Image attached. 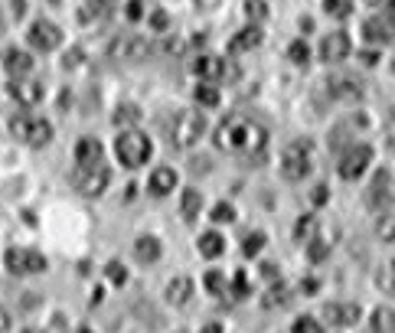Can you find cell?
Instances as JSON below:
<instances>
[{
  "label": "cell",
  "mask_w": 395,
  "mask_h": 333,
  "mask_svg": "<svg viewBox=\"0 0 395 333\" xmlns=\"http://www.w3.org/2000/svg\"><path fill=\"white\" fill-rule=\"evenodd\" d=\"M216 148L219 150H232V154H245L248 161H255L265 154L268 148V131L255 121H245V118H225L219 128H216Z\"/></svg>",
  "instance_id": "obj_1"
},
{
  "label": "cell",
  "mask_w": 395,
  "mask_h": 333,
  "mask_svg": "<svg viewBox=\"0 0 395 333\" xmlns=\"http://www.w3.org/2000/svg\"><path fill=\"white\" fill-rule=\"evenodd\" d=\"M114 154H118V161L124 163V167H144V163L150 161V137L141 134V131H134V128H128V131H121V137L114 141Z\"/></svg>",
  "instance_id": "obj_2"
},
{
  "label": "cell",
  "mask_w": 395,
  "mask_h": 333,
  "mask_svg": "<svg viewBox=\"0 0 395 333\" xmlns=\"http://www.w3.org/2000/svg\"><path fill=\"white\" fill-rule=\"evenodd\" d=\"M203 134H206V118H203L199 111L183 108V111L173 114V124H170L173 148H193Z\"/></svg>",
  "instance_id": "obj_3"
},
{
  "label": "cell",
  "mask_w": 395,
  "mask_h": 333,
  "mask_svg": "<svg viewBox=\"0 0 395 333\" xmlns=\"http://www.w3.org/2000/svg\"><path fill=\"white\" fill-rule=\"evenodd\" d=\"M310 163H314V148H310V141H291L281 154V176L284 180H304L310 173Z\"/></svg>",
  "instance_id": "obj_4"
},
{
  "label": "cell",
  "mask_w": 395,
  "mask_h": 333,
  "mask_svg": "<svg viewBox=\"0 0 395 333\" xmlns=\"http://www.w3.org/2000/svg\"><path fill=\"white\" fill-rule=\"evenodd\" d=\"M10 131L17 141H23L30 148H43L52 141V124L46 118H37V114H17L10 121Z\"/></svg>",
  "instance_id": "obj_5"
},
{
  "label": "cell",
  "mask_w": 395,
  "mask_h": 333,
  "mask_svg": "<svg viewBox=\"0 0 395 333\" xmlns=\"http://www.w3.org/2000/svg\"><path fill=\"white\" fill-rule=\"evenodd\" d=\"M3 261H7L10 274H39V272H46V259H43L39 252H33V248H7Z\"/></svg>",
  "instance_id": "obj_6"
},
{
  "label": "cell",
  "mask_w": 395,
  "mask_h": 333,
  "mask_svg": "<svg viewBox=\"0 0 395 333\" xmlns=\"http://www.w3.org/2000/svg\"><path fill=\"white\" fill-rule=\"evenodd\" d=\"M369 161H372V148H369V144H353V148L340 157V167H336V170H340L343 180H359V173L369 167Z\"/></svg>",
  "instance_id": "obj_7"
},
{
  "label": "cell",
  "mask_w": 395,
  "mask_h": 333,
  "mask_svg": "<svg viewBox=\"0 0 395 333\" xmlns=\"http://www.w3.org/2000/svg\"><path fill=\"white\" fill-rule=\"evenodd\" d=\"M363 37L376 43V46H389L395 43V13H376L363 23Z\"/></svg>",
  "instance_id": "obj_8"
},
{
  "label": "cell",
  "mask_w": 395,
  "mask_h": 333,
  "mask_svg": "<svg viewBox=\"0 0 395 333\" xmlns=\"http://www.w3.org/2000/svg\"><path fill=\"white\" fill-rule=\"evenodd\" d=\"M366 206H369L372 212H385L392 206V176L385 170H379L372 176L369 190H366Z\"/></svg>",
  "instance_id": "obj_9"
},
{
  "label": "cell",
  "mask_w": 395,
  "mask_h": 333,
  "mask_svg": "<svg viewBox=\"0 0 395 333\" xmlns=\"http://www.w3.org/2000/svg\"><path fill=\"white\" fill-rule=\"evenodd\" d=\"M108 183H112V170H108V167L79 170V176H75V186H79V193H82V196H101Z\"/></svg>",
  "instance_id": "obj_10"
},
{
  "label": "cell",
  "mask_w": 395,
  "mask_h": 333,
  "mask_svg": "<svg viewBox=\"0 0 395 333\" xmlns=\"http://www.w3.org/2000/svg\"><path fill=\"white\" fill-rule=\"evenodd\" d=\"M112 56L114 59H131V62H141L150 56V39L144 37H121L112 43Z\"/></svg>",
  "instance_id": "obj_11"
},
{
  "label": "cell",
  "mask_w": 395,
  "mask_h": 333,
  "mask_svg": "<svg viewBox=\"0 0 395 333\" xmlns=\"http://www.w3.org/2000/svg\"><path fill=\"white\" fill-rule=\"evenodd\" d=\"M359 317H363V307L353 304V301H346V304H327L323 307V321L330 323V327H353V323H359Z\"/></svg>",
  "instance_id": "obj_12"
},
{
  "label": "cell",
  "mask_w": 395,
  "mask_h": 333,
  "mask_svg": "<svg viewBox=\"0 0 395 333\" xmlns=\"http://www.w3.org/2000/svg\"><path fill=\"white\" fill-rule=\"evenodd\" d=\"M30 43H33L37 50H43V52L56 50V46H59V43H62L59 26H56V23H50V20H37V23L30 26Z\"/></svg>",
  "instance_id": "obj_13"
},
{
  "label": "cell",
  "mask_w": 395,
  "mask_h": 333,
  "mask_svg": "<svg viewBox=\"0 0 395 333\" xmlns=\"http://www.w3.org/2000/svg\"><path fill=\"white\" fill-rule=\"evenodd\" d=\"M101 157H105V148H101L99 137H82V141L75 144V163H79V170L101 167Z\"/></svg>",
  "instance_id": "obj_14"
},
{
  "label": "cell",
  "mask_w": 395,
  "mask_h": 333,
  "mask_svg": "<svg viewBox=\"0 0 395 333\" xmlns=\"http://www.w3.org/2000/svg\"><path fill=\"white\" fill-rule=\"evenodd\" d=\"M327 88H330V95L340 101H356L359 95H363V82L353 79V75H334V79L327 82Z\"/></svg>",
  "instance_id": "obj_15"
},
{
  "label": "cell",
  "mask_w": 395,
  "mask_h": 333,
  "mask_svg": "<svg viewBox=\"0 0 395 333\" xmlns=\"http://www.w3.org/2000/svg\"><path fill=\"white\" fill-rule=\"evenodd\" d=\"M10 95L20 105H37V101H43V82H37V79H13Z\"/></svg>",
  "instance_id": "obj_16"
},
{
  "label": "cell",
  "mask_w": 395,
  "mask_h": 333,
  "mask_svg": "<svg viewBox=\"0 0 395 333\" xmlns=\"http://www.w3.org/2000/svg\"><path fill=\"white\" fill-rule=\"evenodd\" d=\"M350 56V37L346 33H330V37H323L321 43V59L327 62H343Z\"/></svg>",
  "instance_id": "obj_17"
},
{
  "label": "cell",
  "mask_w": 395,
  "mask_h": 333,
  "mask_svg": "<svg viewBox=\"0 0 395 333\" xmlns=\"http://www.w3.org/2000/svg\"><path fill=\"white\" fill-rule=\"evenodd\" d=\"M193 72L199 75V79H203V82H216V79H223L225 75V62L219 59V56H210V52H206V56H196V59H193Z\"/></svg>",
  "instance_id": "obj_18"
},
{
  "label": "cell",
  "mask_w": 395,
  "mask_h": 333,
  "mask_svg": "<svg viewBox=\"0 0 395 333\" xmlns=\"http://www.w3.org/2000/svg\"><path fill=\"white\" fill-rule=\"evenodd\" d=\"M3 69L10 79H26V75L33 72V59H30V52L23 50H10L3 56Z\"/></svg>",
  "instance_id": "obj_19"
},
{
  "label": "cell",
  "mask_w": 395,
  "mask_h": 333,
  "mask_svg": "<svg viewBox=\"0 0 395 333\" xmlns=\"http://www.w3.org/2000/svg\"><path fill=\"white\" fill-rule=\"evenodd\" d=\"M148 186H150V193H154V196H167V193L176 190V173H173L170 167H157V170L150 173Z\"/></svg>",
  "instance_id": "obj_20"
},
{
  "label": "cell",
  "mask_w": 395,
  "mask_h": 333,
  "mask_svg": "<svg viewBox=\"0 0 395 333\" xmlns=\"http://www.w3.org/2000/svg\"><path fill=\"white\" fill-rule=\"evenodd\" d=\"M259 43H261V30L259 26H245V30H239L229 39V52H248V50H255Z\"/></svg>",
  "instance_id": "obj_21"
},
{
  "label": "cell",
  "mask_w": 395,
  "mask_h": 333,
  "mask_svg": "<svg viewBox=\"0 0 395 333\" xmlns=\"http://www.w3.org/2000/svg\"><path fill=\"white\" fill-rule=\"evenodd\" d=\"M190 294H193V281L186 274H180V278H173L167 284V301H170L173 307H183L186 301H190Z\"/></svg>",
  "instance_id": "obj_22"
},
{
  "label": "cell",
  "mask_w": 395,
  "mask_h": 333,
  "mask_svg": "<svg viewBox=\"0 0 395 333\" xmlns=\"http://www.w3.org/2000/svg\"><path fill=\"white\" fill-rule=\"evenodd\" d=\"M134 255H137V261L150 265V261L161 259V242H157L154 235H141V239L134 242Z\"/></svg>",
  "instance_id": "obj_23"
},
{
  "label": "cell",
  "mask_w": 395,
  "mask_h": 333,
  "mask_svg": "<svg viewBox=\"0 0 395 333\" xmlns=\"http://www.w3.org/2000/svg\"><path fill=\"white\" fill-rule=\"evenodd\" d=\"M225 252V239L219 232H203L199 235V255L203 259H219Z\"/></svg>",
  "instance_id": "obj_24"
},
{
  "label": "cell",
  "mask_w": 395,
  "mask_h": 333,
  "mask_svg": "<svg viewBox=\"0 0 395 333\" xmlns=\"http://www.w3.org/2000/svg\"><path fill=\"white\" fill-rule=\"evenodd\" d=\"M203 210V193L199 190H183V199H180V212H183L186 222H193Z\"/></svg>",
  "instance_id": "obj_25"
},
{
  "label": "cell",
  "mask_w": 395,
  "mask_h": 333,
  "mask_svg": "<svg viewBox=\"0 0 395 333\" xmlns=\"http://www.w3.org/2000/svg\"><path fill=\"white\" fill-rule=\"evenodd\" d=\"M330 248H334V235L330 232L317 235V239H310L307 242V259L310 261H323L327 255H330Z\"/></svg>",
  "instance_id": "obj_26"
},
{
  "label": "cell",
  "mask_w": 395,
  "mask_h": 333,
  "mask_svg": "<svg viewBox=\"0 0 395 333\" xmlns=\"http://www.w3.org/2000/svg\"><path fill=\"white\" fill-rule=\"evenodd\" d=\"M369 333H395V310L379 307L369 321Z\"/></svg>",
  "instance_id": "obj_27"
},
{
  "label": "cell",
  "mask_w": 395,
  "mask_h": 333,
  "mask_svg": "<svg viewBox=\"0 0 395 333\" xmlns=\"http://www.w3.org/2000/svg\"><path fill=\"white\" fill-rule=\"evenodd\" d=\"M196 101L203 105V108H216V105H219V88L210 85V82L196 85Z\"/></svg>",
  "instance_id": "obj_28"
},
{
  "label": "cell",
  "mask_w": 395,
  "mask_h": 333,
  "mask_svg": "<svg viewBox=\"0 0 395 333\" xmlns=\"http://www.w3.org/2000/svg\"><path fill=\"white\" fill-rule=\"evenodd\" d=\"M261 304H265L268 310H272V307H284V304H287V287H284V284L268 287V294L261 297Z\"/></svg>",
  "instance_id": "obj_29"
},
{
  "label": "cell",
  "mask_w": 395,
  "mask_h": 333,
  "mask_svg": "<svg viewBox=\"0 0 395 333\" xmlns=\"http://www.w3.org/2000/svg\"><path fill=\"white\" fill-rule=\"evenodd\" d=\"M323 10L336 17V20H346L353 13V0H323Z\"/></svg>",
  "instance_id": "obj_30"
},
{
  "label": "cell",
  "mask_w": 395,
  "mask_h": 333,
  "mask_svg": "<svg viewBox=\"0 0 395 333\" xmlns=\"http://www.w3.org/2000/svg\"><path fill=\"white\" fill-rule=\"evenodd\" d=\"M314 229H317V219H314V216H301L297 225H294V239H297V242H310Z\"/></svg>",
  "instance_id": "obj_31"
},
{
  "label": "cell",
  "mask_w": 395,
  "mask_h": 333,
  "mask_svg": "<svg viewBox=\"0 0 395 333\" xmlns=\"http://www.w3.org/2000/svg\"><path fill=\"white\" fill-rule=\"evenodd\" d=\"M287 59L297 62V65H304V62L310 59V46L304 43V39H294V43L287 46Z\"/></svg>",
  "instance_id": "obj_32"
},
{
  "label": "cell",
  "mask_w": 395,
  "mask_h": 333,
  "mask_svg": "<svg viewBox=\"0 0 395 333\" xmlns=\"http://www.w3.org/2000/svg\"><path fill=\"white\" fill-rule=\"evenodd\" d=\"M203 284H206V291H210V294H225V287H229L223 272H206Z\"/></svg>",
  "instance_id": "obj_33"
},
{
  "label": "cell",
  "mask_w": 395,
  "mask_h": 333,
  "mask_svg": "<svg viewBox=\"0 0 395 333\" xmlns=\"http://www.w3.org/2000/svg\"><path fill=\"white\" fill-rule=\"evenodd\" d=\"M141 121V108L137 105H121L114 114V124H137Z\"/></svg>",
  "instance_id": "obj_34"
},
{
  "label": "cell",
  "mask_w": 395,
  "mask_h": 333,
  "mask_svg": "<svg viewBox=\"0 0 395 333\" xmlns=\"http://www.w3.org/2000/svg\"><path fill=\"white\" fill-rule=\"evenodd\" d=\"M261 248H265V232H248V235H245V245H242V252H245L248 259H252V255H259Z\"/></svg>",
  "instance_id": "obj_35"
},
{
  "label": "cell",
  "mask_w": 395,
  "mask_h": 333,
  "mask_svg": "<svg viewBox=\"0 0 395 333\" xmlns=\"http://www.w3.org/2000/svg\"><path fill=\"white\" fill-rule=\"evenodd\" d=\"M376 232H379L383 242H395V216H383L379 225H376Z\"/></svg>",
  "instance_id": "obj_36"
},
{
  "label": "cell",
  "mask_w": 395,
  "mask_h": 333,
  "mask_svg": "<svg viewBox=\"0 0 395 333\" xmlns=\"http://www.w3.org/2000/svg\"><path fill=\"white\" fill-rule=\"evenodd\" d=\"M291 333H323V330H321V321H314V317H297Z\"/></svg>",
  "instance_id": "obj_37"
},
{
  "label": "cell",
  "mask_w": 395,
  "mask_h": 333,
  "mask_svg": "<svg viewBox=\"0 0 395 333\" xmlns=\"http://www.w3.org/2000/svg\"><path fill=\"white\" fill-rule=\"evenodd\" d=\"M105 274H108V281H112V284H124V281H128V268H124L121 261H108Z\"/></svg>",
  "instance_id": "obj_38"
},
{
  "label": "cell",
  "mask_w": 395,
  "mask_h": 333,
  "mask_svg": "<svg viewBox=\"0 0 395 333\" xmlns=\"http://www.w3.org/2000/svg\"><path fill=\"white\" fill-rule=\"evenodd\" d=\"M245 13L255 20V26H259V20H265V17H268V7H265L261 0H245Z\"/></svg>",
  "instance_id": "obj_39"
},
{
  "label": "cell",
  "mask_w": 395,
  "mask_h": 333,
  "mask_svg": "<svg viewBox=\"0 0 395 333\" xmlns=\"http://www.w3.org/2000/svg\"><path fill=\"white\" fill-rule=\"evenodd\" d=\"M252 291H248V278H245V272H235V278H232V297H248Z\"/></svg>",
  "instance_id": "obj_40"
},
{
  "label": "cell",
  "mask_w": 395,
  "mask_h": 333,
  "mask_svg": "<svg viewBox=\"0 0 395 333\" xmlns=\"http://www.w3.org/2000/svg\"><path fill=\"white\" fill-rule=\"evenodd\" d=\"M212 219H216V222H232L235 219V210L229 206V203H219V206L212 210Z\"/></svg>",
  "instance_id": "obj_41"
},
{
  "label": "cell",
  "mask_w": 395,
  "mask_h": 333,
  "mask_svg": "<svg viewBox=\"0 0 395 333\" xmlns=\"http://www.w3.org/2000/svg\"><path fill=\"white\" fill-rule=\"evenodd\" d=\"M128 20H131V23H137V20H141V17H144V0H128Z\"/></svg>",
  "instance_id": "obj_42"
},
{
  "label": "cell",
  "mask_w": 395,
  "mask_h": 333,
  "mask_svg": "<svg viewBox=\"0 0 395 333\" xmlns=\"http://www.w3.org/2000/svg\"><path fill=\"white\" fill-rule=\"evenodd\" d=\"M379 284H383L385 291H395V259L385 265V272H383V278H379Z\"/></svg>",
  "instance_id": "obj_43"
},
{
  "label": "cell",
  "mask_w": 395,
  "mask_h": 333,
  "mask_svg": "<svg viewBox=\"0 0 395 333\" xmlns=\"http://www.w3.org/2000/svg\"><path fill=\"white\" fill-rule=\"evenodd\" d=\"M150 26H154L157 33H163V30L170 26V17H167L163 10H154V13H150Z\"/></svg>",
  "instance_id": "obj_44"
},
{
  "label": "cell",
  "mask_w": 395,
  "mask_h": 333,
  "mask_svg": "<svg viewBox=\"0 0 395 333\" xmlns=\"http://www.w3.org/2000/svg\"><path fill=\"white\" fill-rule=\"evenodd\" d=\"M317 287H321L317 278H304V281H301V291H304V294H317Z\"/></svg>",
  "instance_id": "obj_45"
},
{
  "label": "cell",
  "mask_w": 395,
  "mask_h": 333,
  "mask_svg": "<svg viewBox=\"0 0 395 333\" xmlns=\"http://www.w3.org/2000/svg\"><path fill=\"white\" fill-rule=\"evenodd\" d=\"M314 203H317V206H323V203H327V186H317V190H314Z\"/></svg>",
  "instance_id": "obj_46"
},
{
  "label": "cell",
  "mask_w": 395,
  "mask_h": 333,
  "mask_svg": "<svg viewBox=\"0 0 395 333\" xmlns=\"http://www.w3.org/2000/svg\"><path fill=\"white\" fill-rule=\"evenodd\" d=\"M7 330H10V314L0 307V333H7Z\"/></svg>",
  "instance_id": "obj_47"
},
{
  "label": "cell",
  "mask_w": 395,
  "mask_h": 333,
  "mask_svg": "<svg viewBox=\"0 0 395 333\" xmlns=\"http://www.w3.org/2000/svg\"><path fill=\"white\" fill-rule=\"evenodd\" d=\"M261 274H265V278H272V281L278 278V272H274V265H272V261H265V265H261Z\"/></svg>",
  "instance_id": "obj_48"
},
{
  "label": "cell",
  "mask_w": 395,
  "mask_h": 333,
  "mask_svg": "<svg viewBox=\"0 0 395 333\" xmlns=\"http://www.w3.org/2000/svg\"><path fill=\"white\" fill-rule=\"evenodd\" d=\"M75 62H82V52H79V50H72L69 56H65V65H69V69H72Z\"/></svg>",
  "instance_id": "obj_49"
},
{
  "label": "cell",
  "mask_w": 395,
  "mask_h": 333,
  "mask_svg": "<svg viewBox=\"0 0 395 333\" xmlns=\"http://www.w3.org/2000/svg\"><path fill=\"white\" fill-rule=\"evenodd\" d=\"M199 10H212V7H219V0H196Z\"/></svg>",
  "instance_id": "obj_50"
},
{
  "label": "cell",
  "mask_w": 395,
  "mask_h": 333,
  "mask_svg": "<svg viewBox=\"0 0 395 333\" xmlns=\"http://www.w3.org/2000/svg\"><path fill=\"white\" fill-rule=\"evenodd\" d=\"M199 333H223V323H206Z\"/></svg>",
  "instance_id": "obj_51"
},
{
  "label": "cell",
  "mask_w": 395,
  "mask_h": 333,
  "mask_svg": "<svg viewBox=\"0 0 395 333\" xmlns=\"http://www.w3.org/2000/svg\"><path fill=\"white\" fill-rule=\"evenodd\" d=\"M376 59H379V52H363V62H366V65H376Z\"/></svg>",
  "instance_id": "obj_52"
},
{
  "label": "cell",
  "mask_w": 395,
  "mask_h": 333,
  "mask_svg": "<svg viewBox=\"0 0 395 333\" xmlns=\"http://www.w3.org/2000/svg\"><path fill=\"white\" fill-rule=\"evenodd\" d=\"M366 3H372V7H379V3H385V0H366Z\"/></svg>",
  "instance_id": "obj_53"
},
{
  "label": "cell",
  "mask_w": 395,
  "mask_h": 333,
  "mask_svg": "<svg viewBox=\"0 0 395 333\" xmlns=\"http://www.w3.org/2000/svg\"><path fill=\"white\" fill-rule=\"evenodd\" d=\"M79 333H92V330H85V327H82V330H79Z\"/></svg>",
  "instance_id": "obj_54"
}]
</instances>
